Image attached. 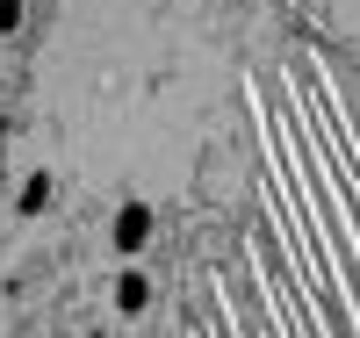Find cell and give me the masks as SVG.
Returning a JSON list of instances; mask_svg holds the SVG:
<instances>
[{
	"instance_id": "6da1fadb",
	"label": "cell",
	"mask_w": 360,
	"mask_h": 338,
	"mask_svg": "<svg viewBox=\"0 0 360 338\" xmlns=\"http://www.w3.org/2000/svg\"><path fill=\"white\" fill-rule=\"evenodd\" d=\"M108 245H115L123 259H137L144 245H152V209H144V202H123V209H115V230H108Z\"/></svg>"
},
{
	"instance_id": "7a4b0ae2",
	"label": "cell",
	"mask_w": 360,
	"mask_h": 338,
	"mask_svg": "<svg viewBox=\"0 0 360 338\" xmlns=\"http://www.w3.org/2000/svg\"><path fill=\"white\" fill-rule=\"evenodd\" d=\"M144 302H152V281H144L137 266H123V273H115V310H123V317H137Z\"/></svg>"
},
{
	"instance_id": "3957f363",
	"label": "cell",
	"mask_w": 360,
	"mask_h": 338,
	"mask_svg": "<svg viewBox=\"0 0 360 338\" xmlns=\"http://www.w3.org/2000/svg\"><path fill=\"white\" fill-rule=\"evenodd\" d=\"M44 202H51V173H29V180H22V202H15V209H22V216H44Z\"/></svg>"
},
{
	"instance_id": "277c9868",
	"label": "cell",
	"mask_w": 360,
	"mask_h": 338,
	"mask_svg": "<svg viewBox=\"0 0 360 338\" xmlns=\"http://www.w3.org/2000/svg\"><path fill=\"white\" fill-rule=\"evenodd\" d=\"M22 15H29V0H0V37H15Z\"/></svg>"
},
{
	"instance_id": "5b68a950",
	"label": "cell",
	"mask_w": 360,
	"mask_h": 338,
	"mask_svg": "<svg viewBox=\"0 0 360 338\" xmlns=\"http://www.w3.org/2000/svg\"><path fill=\"white\" fill-rule=\"evenodd\" d=\"M0 144H8V115H0Z\"/></svg>"
}]
</instances>
